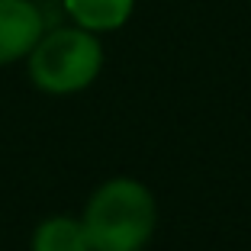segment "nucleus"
I'll list each match as a JSON object with an SVG mask.
<instances>
[{"instance_id": "f257e3e1", "label": "nucleus", "mask_w": 251, "mask_h": 251, "mask_svg": "<svg viewBox=\"0 0 251 251\" xmlns=\"http://www.w3.org/2000/svg\"><path fill=\"white\" fill-rule=\"evenodd\" d=\"M81 222L94 251H142L155 232L158 206L145 184L116 177L94 190Z\"/></svg>"}, {"instance_id": "f03ea898", "label": "nucleus", "mask_w": 251, "mask_h": 251, "mask_svg": "<svg viewBox=\"0 0 251 251\" xmlns=\"http://www.w3.org/2000/svg\"><path fill=\"white\" fill-rule=\"evenodd\" d=\"M103 68V49L97 36L81 26L49 29L29 52V77L45 94H77L97 81Z\"/></svg>"}, {"instance_id": "7ed1b4c3", "label": "nucleus", "mask_w": 251, "mask_h": 251, "mask_svg": "<svg viewBox=\"0 0 251 251\" xmlns=\"http://www.w3.org/2000/svg\"><path fill=\"white\" fill-rule=\"evenodd\" d=\"M45 36V13L32 0H0V65L29 58Z\"/></svg>"}, {"instance_id": "20e7f679", "label": "nucleus", "mask_w": 251, "mask_h": 251, "mask_svg": "<svg viewBox=\"0 0 251 251\" xmlns=\"http://www.w3.org/2000/svg\"><path fill=\"white\" fill-rule=\"evenodd\" d=\"M61 7L81 29L113 32L129 23L135 0H61Z\"/></svg>"}, {"instance_id": "39448f33", "label": "nucleus", "mask_w": 251, "mask_h": 251, "mask_svg": "<svg viewBox=\"0 0 251 251\" xmlns=\"http://www.w3.org/2000/svg\"><path fill=\"white\" fill-rule=\"evenodd\" d=\"M32 251H94L87 242L81 219L71 216H52L32 235Z\"/></svg>"}, {"instance_id": "423d86ee", "label": "nucleus", "mask_w": 251, "mask_h": 251, "mask_svg": "<svg viewBox=\"0 0 251 251\" xmlns=\"http://www.w3.org/2000/svg\"><path fill=\"white\" fill-rule=\"evenodd\" d=\"M32 3H39V7L45 10V7H52V3H61V0H32Z\"/></svg>"}]
</instances>
